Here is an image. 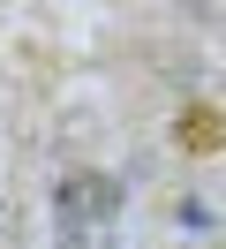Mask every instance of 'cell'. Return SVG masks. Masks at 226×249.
I'll list each match as a JSON object with an SVG mask.
<instances>
[{
	"label": "cell",
	"instance_id": "1",
	"mask_svg": "<svg viewBox=\"0 0 226 249\" xmlns=\"http://www.w3.org/2000/svg\"><path fill=\"white\" fill-rule=\"evenodd\" d=\"M113 212H121V181H113V174H68V181H60V196H53L60 242H83V234H98Z\"/></svg>",
	"mask_w": 226,
	"mask_h": 249
},
{
	"label": "cell",
	"instance_id": "2",
	"mask_svg": "<svg viewBox=\"0 0 226 249\" xmlns=\"http://www.w3.org/2000/svg\"><path fill=\"white\" fill-rule=\"evenodd\" d=\"M174 143H181V151H196V159H204V151H219V143H226V113H219V106H181Z\"/></svg>",
	"mask_w": 226,
	"mask_h": 249
}]
</instances>
